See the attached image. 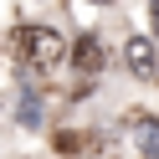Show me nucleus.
<instances>
[{
    "instance_id": "f257e3e1",
    "label": "nucleus",
    "mask_w": 159,
    "mask_h": 159,
    "mask_svg": "<svg viewBox=\"0 0 159 159\" xmlns=\"http://www.w3.org/2000/svg\"><path fill=\"white\" fill-rule=\"evenodd\" d=\"M67 57H72V46H67L52 26H21V31H16V62H21L26 72L52 77Z\"/></svg>"
},
{
    "instance_id": "f03ea898",
    "label": "nucleus",
    "mask_w": 159,
    "mask_h": 159,
    "mask_svg": "<svg viewBox=\"0 0 159 159\" xmlns=\"http://www.w3.org/2000/svg\"><path fill=\"white\" fill-rule=\"evenodd\" d=\"M123 123H128V134H134L139 154H144V159H159V118L154 113H128Z\"/></svg>"
},
{
    "instance_id": "7ed1b4c3",
    "label": "nucleus",
    "mask_w": 159,
    "mask_h": 159,
    "mask_svg": "<svg viewBox=\"0 0 159 159\" xmlns=\"http://www.w3.org/2000/svg\"><path fill=\"white\" fill-rule=\"evenodd\" d=\"M103 62H108V46L98 41V36H77V41H72V67H77L82 77L103 72Z\"/></svg>"
},
{
    "instance_id": "20e7f679",
    "label": "nucleus",
    "mask_w": 159,
    "mask_h": 159,
    "mask_svg": "<svg viewBox=\"0 0 159 159\" xmlns=\"http://www.w3.org/2000/svg\"><path fill=\"white\" fill-rule=\"evenodd\" d=\"M123 62H128V72H139V77H154V46H149L144 36H128V46H123Z\"/></svg>"
},
{
    "instance_id": "39448f33",
    "label": "nucleus",
    "mask_w": 159,
    "mask_h": 159,
    "mask_svg": "<svg viewBox=\"0 0 159 159\" xmlns=\"http://www.w3.org/2000/svg\"><path fill=\"white\" fill-rule=\"evenodd\" d=\"M103 5H113V0H103Z\"/></svg>"
}]
</instances>
